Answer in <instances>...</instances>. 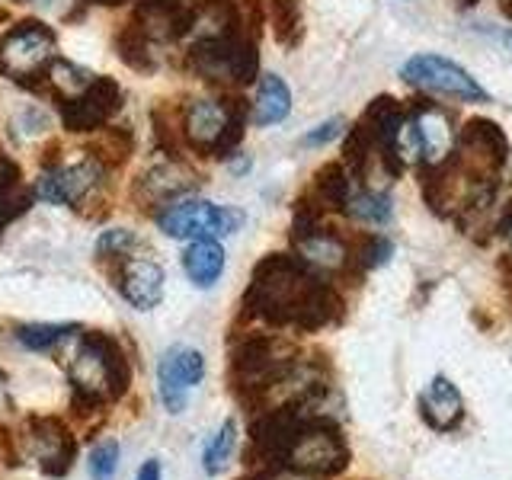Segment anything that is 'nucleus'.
Returning <instances> with one entry per match:
<instances>
[{"instance_id":"obj_14","label":"nucleus","mask_w":512,"mask_h":480,"mask_svg":"<svg viewBox=\"0 0 512 480\" xmlns=\"http://www.w3.org/2000/svg\"><path fill=\"white\" fill-rule=\"evenodd\" d=\"M231 119V106L218 100H192L183 106V135L186 144L199 154H212L224 125Z\"/></svg>"},{"instance_id":"obj_8","label":"nucleus","mask_w":512,"mask_h":480,"mask_svg":"<svg viewBox=\"0 0 512 480\" xmlns=\"http://www.w3.org/2000/svg\"><path fill=\"white\" fill-rule=\"evenodd\" d=\"M55 52V29L42 20L16 23L4 39H0V71L23 84L32 74H42V68L52 61Z\"/></svg>"},{"instance_id":"obj_25","label":"nucleus","mask_w":512,"mask_h":480,"mask_svg":"<svg viewBox=\"0 0 512 480\" xmlns=\"http://www.w3.org/2000/svg\"><path fill=\"white\" fill-rule=\"evenodd\" d=\"M58 109H61L64 128H68V132H74V135H90V132H96V128H103L106 119H109L106 112L96 106L87 93L84 96H74V100H61Z\"/></svg>"},{"instance_id":"obj_40","label":"nucleus","mask_w":512,"mask_h":480,"mask_svg":"<svg viewBox=\"0 0 512 480\" xmlns=\"http://www.w3.org/2000/svg\"><path fill=\"white\" fill-rule=\"evenodd\" d=\"M506 39H509V45H512V32H509V36H506Z\"/></svg>"},{"instance_id":"obj_19","label":"nucleus","mask_w":512,"mask_h":480,"mask_svg":"<svg viewBox=\"0 0 512 480\" xmlns=\"http://www.w3.org/2000/svg\"><path fill=\"white\" fill-rule=\"evenodd\" d=\"M292 112V93L279 74H263L253 100V122L256 125H279Z\"/></svg>"},{"instance_id":"obj_9","label":"nucleus","mask_w":512,"mask_h":480,"mask_svg":"<svg viewBox=\"0 0 512 480\" xmlns=\"http://www.w3.org/2000/svg\"><path fill=\"white\" fill-rule=\"evenodd\" d=\"M20 439L29 458L39 464V471L45 477L71 474L77 461V439L64 420H58V416H29L23 423Z\"/></svg>"},{"instance_id":"obj_37","label":"nucleus","mask_w":512,"mask_h":480,"mask_svg":"<svg viewBox=\"0 0 512 480\" xmlns=\"http://www.w3.org/2000/svg\"><path fill=\"white\" fill-rule=\"evenodd\" d=\"M500 272H503V276H506V282L512 285V253L506 256V260L500 263Z\"/></svg>"},{"instance_id":"obj_20","label":"nucleus","mask_w":512,"mask_h":480,"mask_svg":"<svg viewBox=\"0 0 512 480\" xmlns=\"http://www.w3.org/2000/svg\"><path fill=\"white\" fill-rule=\"evenodd\" d=\"M135 151V132L125 125L103 128L100 135L90 141V160L100 170H119Z\"/></svg>"},{"instance_id":"obj_12","label":"nucleus","mask_w":512,"mask_h":480,"mask_svg":"<svg viewBox=\"0 0 512 480\" xmlns=\"http://www.w3.org/2000/svg\"><path fill=\"white\" fill-rule=\"evenodd\" d=\"M103 180V170L93 164L87 157L84 164H74V167H55L45 173V180H39L36 186V196L55 202V205H71V208H80L84 205L96 186Z\"/></svg>"},{"instance_id":"obj_7","label":"nucleus","mask_w":512,"mask_h":480,"mask_svg":"<svg viewBox=\"0 0 512 480\" xmlns=\"http://www.w3.org/2000/svg\"><path fill=\"white\" fill-rule=\"evenodd\" d=\"M452 157L474 180L496 183L503 167L509 164V138L493 119H471L458 132Z\"/></svg>"},{"instance_id":"obj_22","label":"nucleus","mask_w":512,"mask_h":480,"mask_svg":"<svg viewBox=\"0 0 512 480\" xmlns=\"http://www.w3.org/2000/svg\"><path fill=\"white\" fill-rule=\"evenodd\" d=\"M116 52L119 58L128 64V68H135L141 74H148L157 68V58H154V39L144 32L138 23H128L119 36H116Z\"/></svg>"},{"instance_id":"obj_11","label":"nucleus","mask_w":512,"mask_h":480,"mask_svg":"<svg viewBox=\"0 0 512 480\" xmlns=\"http://www.w3.org/2000/svg\"><path fill=\"white\" fill-rule=\"evenodd\" d=\"M109 276L119 295L138 311H154L164 298V269L148 256H128V260L109 266Z\"/></svg>"},{"instance_id":"obj_1","label":"nucleus","mask_w":512,"mask_h":480,"mask_svg":"<svg viewBox=\"0 0 512 480\" xmlns=\"http://www.w3.org/2000/svg\"><path fill=\"white\" fill-rule=\"evenodd\" d=\"M324 279L295 253H266L244 292V317L269 327H295L314 285Z\"/></svg>"},{"instance_id":"obj_29","label":"nucleus","mask_w":512,"mask_h":480,"mask_svg":"<svg viewBox=\"0 0 512 480\" xmlns=\"http://www.w3.org/2000/svg\"><path fill=\"white\" fill-rule=\"evenodd\" d=\"M394 256V244L384 234H362L356 244H352V250H349V260H352V266H356L359 272H365V269H378V266H384Z\"/></svg>"},{"instance_id":"obj_32","label":"nucleus","mask_w":512,"mask_h":480,"mask_svg":"<svg viewBox=\"0 0 512 480\" xmlns=\"http://www.w3.org/2000/svg\"><path fill=\"white\" fill-rule=\"evenodd\" d=\"M29 205H32V192H29V189H13V192H4V196H0V234H4L7 224L20 218Z\"/></svg>"},{"instance_id":"obj_27","label":"nucleus","mask_w":512,"mask_h":480,"mask_svg":"<svg viewBox=\"0 0 512 480\" xmlns=\"http://www.w3.org/2000/svg\"><path fill=\"white\" fill-rule=\"evenodd\" d=\"M234 448H237V423L234 420H224L215 436L205 442V452H202V468H205V474L208 477H218L224 468H228Z\"/></svg>"},{"instance_id":"obj_39","label":"nucleus","mask_w":512,"mask_h":480,"mask_svg":"<svg viewBox=\"0 0 512 480\" xmlns=\"http://www.w3.org/2000/svg\"><path fill=\"white\" fill-rule=\"evenodd\" d=\"M458 4H461V7H471V4H477V0H458Z\"/></svg>"},{"instance_id":"obj_10","label":"nucleus","mask_w":512,"mask_h":480,"mask_svg":"<svg viewBox=\"0 0 512 480\" xmlns=\"http://www.w3.org/2000/svg\"><path fill=\"white\" fill-rule=\"evenodd\" d=\"M205 378V356L192 346H170L157 365V391L167 413L180 416L189 407V394Z\"/></svg>"},{"instance_id":"obj_5","label":"nucleus","mask_w":512,"mask_h":480,"mask_svg":"<svg viewBox=\"0 0 512 480\" xmlns=\"http://www.w3.org/2000/svg\"><path fill=\"white\" fill-rule=\"evenodd\" d=\"M157 228L167 237L176 240H202V237H228L234 234L240 224H244V215L234 212V208H224L205 199H176L167 202L160 212L154 215Z\"/></svg>"},{"instance_id":"obj_16","label":"nucleus","mask_w":512,"mask_h":480,"mask_svg":"<svg viewBox=\"0 0 512 480\" xmlns=\"http://www.w3.org/2000/svg\"><path fill=\"white\" fill-rule=\"evenodd\" d=\"M292 244H295L301 260L308 263L314 272H349V266H352L349 247L330 228H324V224H320L317 231L292 240Z\"/></svg>"},{"instance_id":"obj_26","label":"nucleus","mask_w":512,"mask_h":480,"mask_svg":"<svg viewBox=\"0 0 512 480\" xmlns=\"http://www.w3.org/2000/svg\"><path fill=\"white\" fill-rule=\"evenodd\" d=\"M80 327L77 324H26V327H16V343L23 349H32V352H48L61 343H68L71 336L77 333Z\"/></svg>"},{"instance_id":"obj_36","label":"nucleus","mask_w":512,"mask_h":480,"mask_svg":"<svg viewBox=\"0 0 512 480\" xmlns=\"http://www.w3.org/2000/svg\"><path fill=\"white\" fill-rule=\"evenodd\" d=\"M10 410V391H7V375L0 372V413Z\"/></svg>"},{"instance_id":"obj_31","label":"nucleus","mask_w":512,"mask_h":480,"mask_svg":"<svg viewBox=\"0 0 512 480\" xmlns=\"http://www.w3.org/2000/svg\"><path fill=\"white\" fill-rule=\"evenodd\" d=\"M87 96L106 112V116H112V112H119V106H122V87H119L112 77H93V84H90Z\"/></svg>"},{"instance_id":"obj_35","label":"nucleus","mask_w":512,"mask_h":480,"mask_svg":"<svg viewBox=\"0 0 512 480\" xmlns=\"http://www.w3.org/2000/svg\"><path fill=\"white\" fill-rule=\"evenodd\" d=\"M135 480H164V471H160V461L157 458H148L138 468V477Z\"/></svg>"},{"instance_id":"obj_33","label":"nucleus","mask_w":512,"mask_h":480,"mask_svg":"<svg viewBox=\"0 0 512 480\" xmlns=\"http://www.w3.org/2000/svg\"><path fill=\"white\" fill-rule=\"evenodd\" d=\"M340 132H343V119H327L324 125H317L314 132L304 135L301 144H304V148H320V144H330Z\"/></svg>"},{"instance_id":"obj_2","label":"nucleus","mask_w":512,"mask_h":480,"mask_svg":"<svg viewBox=\"0 0 512 480\" xmlns=\"http://www.w3.org/2000/svg\"><path fill=\"white\" fill-rule=\"evenodd\" d=\"M64 368L77 394L100 397L106 404H119L132 388V359L119 336L106 330H77Z\"/></svg>"},{"instance_id":"obj_24","label":"nucleus","mask_w":512,"mask_h":480,"mask_svg":"<svg viewBox=\"0 0 512 480\" xmlns=\"http://www.w3.org/2000/svg\"><path fill=\"white\" fill-rule=\"evenodd\" d=\"M48 87L55 90L58 96V103L61 100H74V96H84L93 84V74L84 71V68H77V64L71 61H64V58H55V61H48Z\"/></svg>"},{"instance_id":"obj_17","label":"nucleus","mask_w":512,"mask_h":480,"mask_svg":"<svg viewBox=\"0 0 512 480\" xmlns=\"http://www.w3.org/2000/svg\"><path fill=\"white\" fill-rule=\"evenodd\" d=\"M183 272L196 288H212L224 272V250L215 237L192 240L183 250Z\"/></svg>"},{"instance_id":"obj_18","label":"nucleus","mask_w":512,"mask_h":480,"mask_svg":"<svg viewBox=\"0 0 512 480\" xmlns=\"http://www.w3.org/2000/svg\"><path fill=\"white\" fill-rule=\"evenodd\" d=\"M352 186V173L346 170V164H324L314 173V183L308 189V196L324 208V212H343V205L349 199Z\"/></svg>"},{"instance_id":"obj_13","label":"nucleus","mask_w":512,"mask_h":480,"mask_svg":"<svg viewBox=\"0 0 512 480\" xmlns=\"http://www.w3.org/2000/svg\"><path fill=\"white\" fill-rule=\"evenodd\" d=\"M199 186V176L192 173L183 160H164L160 167H151L148 173L138 180V189H135V199L144 202V205H167V202H176L189 196L192 189Z\"/></svg>"},{"instance_id":"obj_41","label":"nucleus","mask_w":512,"mask_h":480,"mask_svg":"<svg viewBox=\"0 0 512 480\" xmlns=\"http://www.w3.org/2000/svg\"><path fill=\"white\" fill-rule=\"evenodd\" d=\"M20 4H23V0H20Z\"/></svg>"},{"instance_id":"obj_34","label":"nucleus","mask_w":512,"mask_h":480,"mask_svg":"<svg viewBox=\"0 0 512 480\" xmlns=\"http://www.w3.org/2000/svg\"><path fill=\"white\" fill-rule=\"evenodd\" d=\"M16 186H20V167H16L10 157L0 154V196L13 192Z\"/></svg>"},{"instance_id":"obj_21","label":"nucleus","mask_w":512,"mask_h":480,"mask_svg":"<svg viewBox=\"0 0 512 480\" xmlns=\"http://www.w3.org/2000/svg\"><path fill=\"white\" fill-rule=\"evenodd\" d=\"M266 13L272 32H276V42L282 48H298L304 39L301 0H266Z\"/></svg>"},{"instance_id":"obj_23","label":"nucleus","mask_w":512,"mask_h":480,"mask_svg":"<svg viewBox=\"0 0 512 480\" xmlns=\"http://www.w3.org/2000/svg\"><path fill=\"white\" fill-rule=\"evenodd\" d=\"M343 212L356 221H365V224H388L394 208H391V196L388 192H375V189H352L349 199L343 205Z\"/></svg>"},{"instance_id":"obj_30","label":"nucleus","mask_w":512,"mask_h":480,"mask_svg":"<svg viewBox=\"0 0 512 480\" xmlns=\"http://www.w3.org/2000/svg\"><path fill=\"white\" fill-rule=\"evenodd\" d=\"M119 468V442L116 439H103L100 445L87 455V474L93 480H112Z\"/></svg>"},{"instance_id":"obj_6","label":"nucleus","mask_w":512,"mask_h":480,"mask_svg":"<svg viewBox=\"0 0 512 480\" xmlns=\"http://www.w3.org/2000/svg\"><path fill=\"white\" fill-rule=\"evenodd\" d=\"M400 77H404L410 87L426 90V93H442L461 103H490V93L477 84V77H471L458 61L432 55V52L413 55L404 68H400Z\"/></svg>"},{"instance_id":"obj_28","label":"nucleus","mask_w":512,"mask_h":480,"mask_svg":"<svg viewBox=\"0 0 512 480\" xmlns=\"http://www.w3.org/2000/svg\"><path fill=\"white\" fill-rule=\"evenodd\" d=\"M138 247H141V237L135 231H128V228H109V231L100 234V240H96V260L116 266V263L128 260V256H135Z\"/></svg>"},{"instance_id":"obj_15","label":"nucleus","mask_w":512,"mask_h":480,"mask_svg":"<svg viewBox=\"0 0 512 480\" xmlns=\"http://www.w3.org/2000/svg\"><path fill=\"white\" fill-rule=\"evenodd\" d=\"M420 416L429 429L452 432L464 420V397L445 375H436L429 381V388L420 394Z\"/></svg>"},{"instance_id":"obj_3","label":"nucleus","mask_w":512,"mask_h":480,"mask_svg":"<svg viewBox=\"0 0 512 480\" xmlns=\"http://www.w3.org/2000/svg\"><path fill=\"white\" fill-rule=\"evenodd\" d=\"M298 349L276 333H247L231 349V391L244 407L260 410L263 397L288 368L295 365Z\"/></svg>"},{"instance_id":"obj_4","label":"nucleus","mask_w":512,"mask_h":480,"mask_svg":"<svg viewBox=\"0 0 512 480\" xmlns=\"http://www.w3.org/2000/svg\"><path fill=\"white\" fill-rule=\"evenodd\" d=\"M346 464H349V445L343 439L340 426L327 420V416L311 413L308 420H304L298 439L288 448L282 468L320 480V477L343 474Z\"/></svg>"},{"instance_id":"obj_38","label":"nucleus","mask_w":512,"mask_h":480,"mask_svg":"<svg viewBox=\"0 0 512 480\" xmlns=\"http://www.w3.org/2000/svg\"><path fill=\"white\" fill-rule=\"evenodd\" d=\"M93 4H100V7H122V4H128V0H93Z\"/></svg>"}]
</instances>
